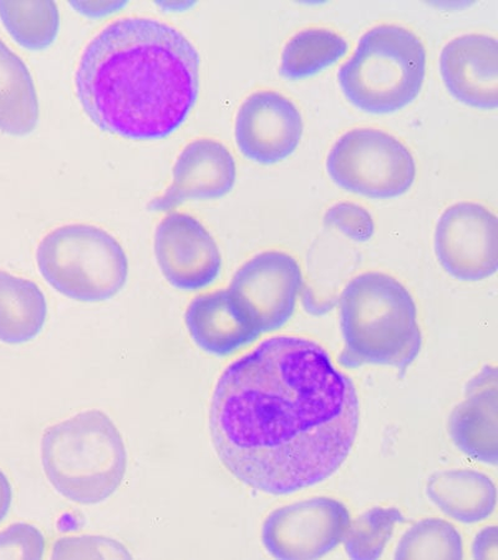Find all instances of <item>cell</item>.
<instances>
[{
  "label": "cell",
  "instance_id": "6da1fadb",
  "mask_svg": "<svg viewBox=\"0 0 498 560\" xmlns=\"http://www.w3.org/2000/svg\"><path fill=\"white\" fill-rule=\"evenodd\" d=\"M359 397L319 342L270 338L217 382L210 432L217 456L240 482L292 494L328 480L358 435Z\"/></svg>",
  "mask_w": 498,
  "mask_h": 560
},
{
  "label": "cell",
  "instance_id": "7a4b0ae2",
  "mask_svg": "<svg viewBox=\"0 0 498 560\" xmlns=\"http://www.w3.org/2000/svg\"><path fill=\"white\" fill-rule=\"evenodd\" d=\"M76 86L97 128L135 141L161 140L186 121L196 104L199 56L174 26L123 18L88 44Z\"/></svg>",
  "mask_w": 498,
  "mask_h": 560
},
{
  "label": "cell",
  "instance_id": "3957f363",
  "mask_svg": "<svg viewBox=\"0 0 498 560\" xmlns=\"http://www.w3.org/2000/svg\"><path fill=\"white\" fill-rule=\"evenodd\" d=\"M339 308L340 365L392 366L404 377L422 347L418 308L410 292L392 276L369 272L344 288Z\"/></svg>",
  "mask_w": 498,
  "mask_h": 560
},
{
  "label": "cell",
  "instance_id": "277c9868",
  "mask_svg": "<svg viewBox=\"0 0 498 560\" xmlns=\"http://www.w3.org/2000/svg\"><path fill=\"white\" fill-rule=\"evenodd\" d=\"M42 464L54 489L67 500L97 504L120 489L128 454L113 420L89 410L44 432Z\"/></svg>",
  "mask_w": 498,
  "mask_h": 560
},
{
  "label": "cell",
  "instance_id": "5b68a950",
  "mask_svg": "<svg viewBox=\"0 0 498 560\" xmlns=\"http://www.w3.org/2000/svg\"><path fill=\"white\" fill-rule=\"evenodd\" d=\"M427 74V49L398 25H379L361 36L338 74L341 92L359 110L387 115L419 96Z\"/></svg>",
  "mask_w": 498,
  "mask_h": 560
},
{
  "label": "cell",
  "instance_id": "8992f818",
  "mask_svg": "<svg viewBox=\"0 0 498 560\" xmlns=\"http://www.w3.org/2000/svg\"><path fill=\"white\" fill-rule=\"evenodd\" d=\"M36 264L58 293L83 303L112 300L129 277L120 243L92 224H67L48 233L36 249Z\"/></svg>",
  "mask_w": 498,
  "mask_h": 560
},
{
  "label": "cell",
  "instance_id": "52a82bcc",
  "mask_svg": "<svg viewBox=\"0 0 498 560\" xmlns=\"http://www.w3.org/2000/svg\"><path fill=\"white\" fill-rule=\"evenodd\" d=\"M327 171L344 191L373 200L405 195L416 178L409 149L393 135L375 129L343 135L329 152Z\"/></svg>",
  "mask_w": 498,
  "mask_h": 560
},
{
  "label": "cell",
  "instance_id": "ba28073f",
  "mask_svg": "<svg viewBox=\"0 0 498 560\" xmlns=\"http://www.w3.org/2000/svg\"><path fill=\"white\" fill-rule=\"evenodd\" d=\"M302 268L285 252L259 253L232 278L230 293L260 334L282 329L292 319L303 289Z\"/></svg>",
  "mask_w": 498,
  "mask_h": 560
},
{
  "label": "cell",
  "instance_id": "9c48e42d",
  "mask_svg": "<svg viewBox=\"0 0 498 560\" xmlns=\"http://www.w3.org/2000/svg\"><path fill=\"white\" fill-rule=\"evenodd\" d=\"M349 522L346 504L313 497L271 512L262 528V541L277 559H319L343 544Z\"/></svg>",
  "mask_w": 498,
  "mask_h": 560
},
{
  "label": "cell",
  "instance_id": "30bf717a",
  "mask_svg": "<svg viewBox=\"0 0 498 560\" xmlns=\"http://www.w3.org/2000/svg\"><path fill=\"white\" fill-rule=\"evenodd\" d=\"M435 252L461 282H479L498 269V221L485 206L461 202L443 212L435 231Z\"/></svg>",
  "mask_w": 498,
  "mask_h": 560
},
{
  "label": "cell",
  "instance_id": "8fae6325",
  "mask_svg": "<svg viewBox=\"0 0 498 560\" xmlns=\"http://www.w3.org/2000/svg\"><path fill=\"white\" fill-rule=\"evenodd\" d=\"M153 247L161 273L179 291H202L221 275L220 248L193 215L181 212L166 215L158 225Z\"/></svg>",
  "mask_w": 498,
  "mask_h": 560
},
{
  "label": "cell",
  "instance_id": "7c38bea8",
  "mask_svg": "<svg viewBox=\"0 0 498 560\" xmlns=\"http://www.w3.org/2000/svg\"><path fill=\"white\" fill-rule=\"evenodd\" d=\"M234 137L244 158L260 165H276L293 155L301 143L302 115L286 96L258 92L240 107Z\"/></svg>",
  "mask_w": 498,
  "mask_h": 560
},
{
  "label": "cell",
  "instance_id": "4fadbf2b",
  "mask_svg": "<svg viewBox=\"0 0 498 560\" xmlns=\"http://www.w3.org/2000/svg\"><path fill=\"white\" fill-rule=\"evenodd\" d=\"M238 179L232 153L219 141L201 139L188 143L172 170V183L149 210L169 212L188 201H210L229 195Z\"/></svg>",
  "mask_w": 498,
  "mask_h": 560
},
{
  "label": "cell",
  "instance_id": "5bb4252c",
  "mask_svg": "<svg viewBox=\"0 0 498 560\" xmlns=\"http://www.w3.org/2000/svg\"><path fill=\"white\" fill-rule=\"evenodd\" d=\"M440 72L456 101L479 110H496L498 44L493 36L467 34L448 43L441 51Z\"/></svg>",
  "mask_w": 498,
  "mask_h": 560
},
{
  "label": "cell",
  "instance_id": "9a60e30c",
  "mask_svg": "<svg viewBox=\"0 0 498 560\" xmlns=\"http://www.w3.org/2000/svg\"><path fill=\"white\" fill-rule=\"evenodd\" d=\"M498 387L497 370L486 366L466 386L465 400L449 419V432L455 446L485 465L498 460Z\"/></svg>",
  "mask_w": 498,
  "mask_h": 560
},
{
  "label": "cell",
  "instance_id": "2e32d148",
  "mask_svg": "<svg viewBox=\"0 0 498 560\" xmlns=\"http://www.w3.org/2000/svg\"><path fill=\"white\" fill-rule=\"evenodd\" d=\"M185 323L195 345L215 357L233 355L262 336L229 289L195 298L186 311Z\"/></svg>",
  "mask_w": 498,
  "mask_h": 560
},
{
  "label": "cell",
  "instance_id": "e0dca14e",
  "mask_svg": "<svg viewBox=\"0 0 498 560\" xmlns=\"http://www.w3.org/2000/svg\"><path fill=\"white\" fill-rule=\"evenodd\" d=\"M427 495L448 517L464 525L490 518L497 504V490L491 478L473 469L433 474L427 485Z\"/></svg>",
  "mask_w": 498,
  "mask_h": 560
},
{
  "label": "cell",
  "instance_id": "ac0fdd59",
  "mask_svg": "<svg viewBox=\"0 0 498 560\" xmlns=\"http://www.w3.org/2000/svg\"><path fill=\"white\" fill-rule=\"evenodd\" d=\"M48 318V304L42 289L32 280L0 270V341L18 346L42 332Z\"/></svg>",
  "mask_w": 498,
  "mask_h": 560
},
{
  "label": "cell",
  "instance_id": "d6986e66",
  "mask_svg": "<svg viewBox=\"0 0 498 560\" xmlns=\"http://www.w3.org/2000/svg\"><path fill=\"white\" fill-rule=\"evenodd\" d=\"M39 121V102L28 67L0 39V130L25 137Z\"/></svg>",
  "mask_w": 498,
  "mask_h": 560
},
{
  "label": "cell",
  "instance_id": "ffe728a7",
  "mask_svg": "<svg viewBox=\"0 0 498 560\" xmlns=\"http://www.w3.org/2000/svg\"><path fill=\"white\" fill-rule=\"evenodd\" d=\"M348 50L347 40L333 31L311 28L299 32L286 45L280 74L293 81L319 75L337 65Z\"/></svg>",
  "mask_w": 498,
  "mask_h": 560
},
{
  "label": "cell",
  "instance_id": "44dd1931",
  "mask_svg": "<svg viewBox=\"0 0 498 560\" xmlns=\"http://www.w3.org/2000/svg\"><path fill=\"white\" fill-rule=\"evenodd\" d=\"M0 20L12 38L30 50L49 48L60 26L54 2H0Z\"/></svg>",
  "mask_w": 498,
  "mask_h": 560
},
{
  "label": "cell",
  "instance_id": "7402d4cb",
  "mask_svg": "<svg viewBox=\"0 0 498 560\" xmlns=\"http://www.w3.org/2000/svg\"><path fill=\"white\" fill-rule=\"evenodd\" d=\"M405 522L402 511L395 508H374L350 520L343 538L348 557L356 560L382 558L396 526Z\"/></svg>",
  "mask_w": 498,
  "mask_h": 560
},
{
  "label": "cell",
  "instance_id": "603a6c76",
  "mask_svg": "<svg viewBox=\"0 0 498 560\" xmlns=\"http://www.w3.org/2000/svg\"><path fill=\"white\" fill-rule=\"evenodd\" d=\"M395 559H463L464 544L451 523L422 520L405 533L395 550Z\"/></svg>",
  "mask_w": 498,
  "mask_h": 560
},
{
  "label": "cell",
  "instance_id": "cb8c5ba5",
  "mask_svg": "<svg viewBox=\"0 0 498 560\" xmlns=\"http://www.w3.org/2000/svg\"><path fill=\"white\" fill-rule=\"evenodd\" d=\"M54 559H130L119 541L105 537H69L56 541L53 547Z\"/></svg>",
  "mask_w": 498,
  "mask_h": 560
},
{
  "label": "cell",
  "instance_id": "d4e9b609",
  "mask_svg": "<svg viewBox=\"0 0 498 560\" xmlns=\"http://www.w3.org/2000/svg\"><path fill=\"white\" fill-rule=\"evenodd\" d=\"M324 224L358 243L370 241L375 232V223L369 211L364 207L350 202L331 207L324 215Z\"/></svg>",
  "mask_w": 498,
  "mask_h": 560
},
{
  "label": "cell",
  "instance_id": "484cf974",
  "mask_svg": "<svg viewBox=\"0 0 498 560\" xmlns=\"http://www.w3.org/2000/svg\"><path fill=\"white\" fill-rule=\"evenodd\" d=\"M45 538L42 532L26 523H16L0 532V559H42Z\"/></svg>",
  "mask_w": 498,
  "mask_h": 560
},
{
  "label": "cell",
  "instance_id": "4316f807",
  "mask_svg": "<svg viewBox=\"0 0 498 560\" xmlns=\"http://www.w3.org/2000/svg\"><path fill=\"white\" fill-rule=\"evenodd\" d=\"M475 559H497V527H487L478 533L473 545Z\"/></svg>",
  "mask_w": 498,
  "mask_h": 560
},
{
  "label": "cell",
  "instance_id": "83f0119b",
  "mask_svg": "<svg viewBox=\"0 0 498 560\" xmlns=\"http://www.w3.org/2000/svg\"><path fill=\"white\" fill-rule=\"evenodd\" d=\"M72 8L81 14L92 18L105 16L121 9L128 4L126 2H71Z\"/></svg>",
  "mask_w": 498,
  "mask_h": 560
},
{
  "label": "cell",
  "instance_id": "f1b7e54d",
  "mask_svg": "<svg viewBox=\"0 0 498 560\" xmlns=\"http://www.w3.org/2000/svg\"><path fill=\"white\" fill-rule=\"evenodd\" d=\"M13 501V491L8 477L0 469V523H2L11 511Z\"/></svg>",
  "mask_w": 498,
  "mask_h": 560
},
{
  "label": "cell",
  "instance_id": "f546056e",
  "mask_svg": "<svg viewBox=\"0 0 498 560\" xmlns=\"http://www.w3.org/2000/svg\"><path fill=\"white\" fill-rule=\"evenodd\" d=\"M158 4L170 12H186L195 5L193 2H159Z\"/></svg>",
  "mask_w": 498,
  "mask_h": 560
}]
</instances>
